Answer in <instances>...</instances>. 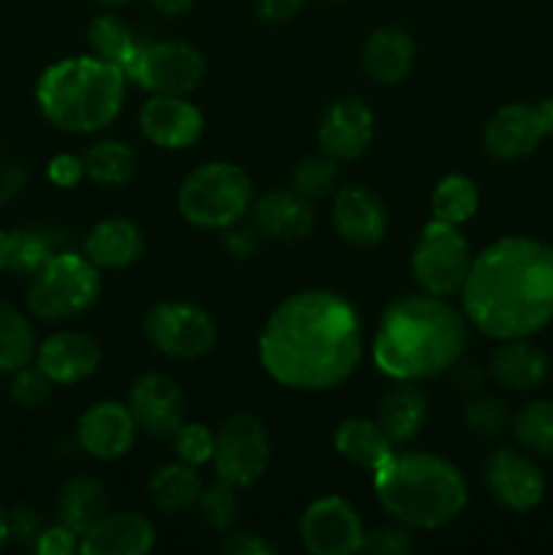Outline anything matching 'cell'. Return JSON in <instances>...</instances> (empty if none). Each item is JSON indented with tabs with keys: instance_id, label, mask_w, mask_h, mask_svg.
<instances>
[{
	"instance_id": "10",
	"label": "cell",
	"mask_w": 553,
	"mask_h": 555,
	"mask_svg": "<svg viewBox=\"0 0 553 555\" xmlns=\"http://www.w3.org/2000/svg\"><path fill=\"white\" fill-rule=\"evenodd\" d=\"M144 336L160 356L173 361H201L217 345V325L193 301H160L144 314Z\"/></svg>"
},
{
	"instance_id": "23",
	"label": "cell",
	"mask_w": 553,
	"mask_h": 555,
	"mask_svg": "<svg viewBox=\"0 0 553 555\" xmlns=\"http://www.w3.org/2000/svg\"><path fill=\"white\" fill-rule=\"evenodd\" d=\"M415 41L404 27L385 25L372 30L361 49V68L374 85L394 87L410 76L415 65Z\"/></svg>"
},
{
	"instance_id": "28",
	"label": "cell",
	"mask_w": 553,
	"mask_h": 555,
	"mask_svg": "<svg viewBox=\"0 0 553 555\" xmlns=\"http://www.w3.org/2000/svg\"><path fill=\"white\" fill-rule=\"evenodd\" d=\"M201 488H204V482H201L195 466L173 461V464L157 466L155 475L146 482V496H150L152 507L160 509V513L182 515L195 507Z\"/></svg>"
},
{
	"instance_id": "7",
	"label": "cell",
	"mask_w": 553,
	"mask_h": 555,
	"mask_svg": "<svg viewBox=\"0 0 553 555\" xmlns=\"http://www.w3.org/2000/svg\"><path fill=\"white\" fill-rule=\"evenodd\" d=\"M101 296V269L85 253L63 249L30 276L27 309L43 323H63L95 307Z\"/></svg>"
},
{
	"instance_id": "35",
	"label": "cell",
	"mask_w": 553,
	"mask_h": 555,
	"mask_svg": "<svg viewBox=\"0 0 553 555\" xmlns=\"http://www.w3.org/2000/svg\"><path fill=\"white\" fill-rule=\"evenodd\" d=\"M513 434L520 448L537 455H553V401H529L513 415Z\"/></svg>"
},
{
	"instance_id": "8",
	"label": "cell",
	"mask_w": 553,
	"mask_h": 555,
	"mask_svg": "<svg viewBox=\"0 0 553 555\" xmlns=\"http://www.w3.org/2000/svg\"><path fill=\"white\" fill-rule=\"evenodd\" d=\"M206 76V57L184 41L139 43L125 79L146 95H190Z\"/></svg>"
},
{
	"instance_id": "16",
	"label": "cell",
	"mask_w": 553,
	"mask_h": 555,
	"mask_svg": "<svg viewBox=\"0 0 553 555\" xmlns=\"http://www.w3.org/2000/svg\"><path fill=\"white\" fill-rule=\"evenodd\" d=\"M545 135H551V130L540 103H510L483 128V150L497 160H518L531 155Z\"/></svg>"
},
{
	"instance_id": "11",
	"label": "cell",
	"mask_w": 553,
	"mask_h": 555,
	"mask_svg": "<svg viewBox=\"0 0 553 555\" xmlns=\"http://www.w3.org/2000/svg\"><path fill=\"white\" fill-rule=\"evenodd\" d=\"M211 464H215L217 480L233 488H249L258 482L271 464V437L263 421L249 412L226 417L215 431Z\"/></svg>"
},
{
	"instance_id": "1",
	"label": "cell",
	"mask_w": 553,
	"mask_h": 555,
	"mask_svg": "<svg viewBox=\"0 0 553 555\" xmlns=\"http://www.w3.org/2000/svg\"><path fill=\"white\" fill-rule=\"evenodd\" d=\"M258 358L282 388L307 393L339 388L363 358L361 318L334 291L293 293L266 318Z\"/></svg>"
},
{
	"instance_id": "53",
	"label": "cell",
	"mask_w": 553,
	"mask_h": 555,
	"mask_svg": "<svg viewBox=\"0 0 553 555\" xmlns=\"http://www.w3.org/2000/svg\"><path fill=\"white\" fill-rule=\"evenodd\" d=\"M95 3H101V5H108V9H117V5H125V3H130V0H95Z\"/></svg>"
},
{
	"instance_id": "41",
	"label": "cell",
	"mask_w": 553,
	"mask_h": 555,
	"mask_svg": "<svg viewBox=\"0 0 553 555\" xmlns=\"http://www.w3.org/2000/svg\"><path fill=\"white\" fill-rule=\"evenodd\" d=\"M415 551V534L404 524L380 526V529L366 531L363 537V553L372 555H407Z\"/></svg>"
},
{
	"instance_id": "21",
	"label": "cell",
	"mask_w": 553,
	"mask_h": 555,
	"mask_svg": "<svg viewBox=\"0 0 553 555\" xmlns=\"http://www.w3.org/2000/svg\"><path fill=\"white\" fill-rule=\"evenodd\" d=\"M253 225L263 238L276 244L301 242L314 228L312 201L296 190H269L253 201Z\"/></svg>"
},
{
	"instance_id": "17",
	"label": "cell",
	"mask_w": 553,
	"mask_h": 555,
	"mask_svg": "<svg viewBox=\"0 0 553 555\" xmlns=\"http://www.w3.org/2000/svg\"><path fill=\"white\" fill-rule=\"evenodd\" d=\"M133 415L123 401H95L87 406L76 426V442L90 459L117 461L130 453L136 442Z\"/></svg>"
},
{
	"instance_id": "2",
	"label": "cell",
	"mask_w": 553,
	"mask_h": 555,
	"mask_svg": "<svg viewBox=\"0 0 553 555\" xmlns=\"http://www.w3.org/2000/svg\"><path fill=\"white\" fill-rule=\"evenodd\" d=\"M461 309L488 339H526L553 320V247L504 236L472 258Z\"/></svg>"
},
{
	"instance_id": "13",
	"label": "cell",
	"mask_w": 553,
	"mask_h": 555,
	"mask_svg": "<svg viewBox=\"0 0 553 555\" xmlns=\"http://www.w3.org/2000/svg\"><path fill=\"white\" fill-rule=\"evenodd\" d=\"M128 410L139 434L150 439H171L188 421L182 388L163 372H146L130 385Z\"/></svg>"
},
{
	"instance_id": "12",
	"label": "cell",
	"mask_w": 553,
	"mask_h": 555,
	"mask_svg": "<svg viewBox=\"0 0 553 555\" xmlns=\"http://www.w3.org/2000/svg\"><path fill=\"white\" fill-rule=\"evenodd\" d=\"M298 537L312 555H356L363 551V520L345 496L314 499L298 518Z\"/></svg>"
},
{
	"instance_id": "34",
	"label": "cell",
	"mask_w": 553,
	"mask_h": 555,
	"mask_svg": "<svg viewBox=\"0 0 553 555\" xmlns=\"http://www.w3.org/2000/svg\"><path fill=\"white\" fill-rule=\"evenodd\" d=\"M87 43H90V52L98 60H106V63L117 65L123 70L133 57L136 47H139L130 25L119 20L117 14H98L87 27Z\"/></svg>"
},
{
	"instance_id": "20",
	"label": "cell",
	"mask_w": 553,
	"mask_h": 555,
	"mask_svg": "<svg viewBox=\"0 0 553 555\" xmlns=\"http://www.w3.org/2000/svg\"><path fill=\"white\" fill-rule=\"evenodd\" d=\"M101 345L85 331H57L36 350V363L54 385H76L101 369Z\"/></svg>"
},
{
	"instance_id": "31",
	"label": "cell",
	"mask_w": 553,
	"mask_h": 555,
	"mask_svg": "<svg viewBox=\"0 0 553 555\" xmlns=\"http://www.w3.org/2000/svg\"><path fill=\"white\" fill-rule=\"evenodd\" d=\"M57 253H63V233H57L54 228H16L9 233V266L5 269L22 276H33Z\"/></svg>"
},
{
	"instance_id": "48",
	"label": "cell",
	"mask_w": 553,
	"mask_h": 555,
	"mask_svg": "<svg viewBox=\"0 0 553 555\" xmlns=\"http://www.w3.org/2000/svg\"><path fill=\"white\" fill-rule=\"evenodd\" d=\"M27 182V168L20 160H3L0 163V204L16 198Z\"/></svg>"
},
{
	"instance_id": "49",
	"label": "cell",
	"mask_w": 553,
	"mask_h": 555,
	"mask_svg": "<svg viewBox=\"0 0 553 555\" xmlns=\"http://www.w3.org/2000/svg\"><path fill=\"white\" fill-rule=\"evenodd\" d=\"M453 379H455V388L461 390H480L483 379H486V372H483L480 366H475V363H455L453 369Z\"/></svg>"
},
{
	"instance_id": "4",
	"label": "cell",
	"mask_w": 553,
	"mask_h": 555,
	"mask_svg": "<svg viewBox=\"0 0 553 555\" xmlns=\"http://www.w3.org/2000/svg\"><path fill=\"white\" fill-rule=\"evenodd\" d=\"M372 475L380 507L390 520L412 531L442 529L470 502V488L459 466L426 450H396Z\"/></svg>"
},
{
	"instance_id": "52",
	"label": "cell",
	"mask_w": 553,
	"mask_h": 555,
	"mask_svg": "<svg viewBox=\"0 0 553 555\" xmlns=\"http://www.w3.org/2000/svg\"><path fill=\"white\" fill-rule=\"evenodd\" d=\"M9 266V233L0 231V271H5Z\"/></svg>"
},
{
	"instance_id": "43",
	"label": "cell",
	"mask_w": 553,
	"mask_h": 555,
	"mask_svg": "<svg viewBox=\"0 0 553 555\" xmlns=\"http://www.w3.org/2000/svg\"><path fill=\"white\" fill-rule=\"evenodd\" d=\"M220 553L226 555H271L276 551L269 540H263L260 534L253 531H222L220 540Z\"/></svg>"
},
{
	"instance_id": "14",
	"label": "cell",
	"mask_w": 553,
	"mask_h": 555,
	"mask_svg": "<svg viewBox=\"0 0 553 555\" xmlns=\"http://www.w3.org/2000/svg\"><path fill=\"white\" fill-rule=\"evenodd\" d=\"M483 477L502 507L513 513H529L545 496V477L535 461L515 448H497L486 455Z\"/></svg>"
},
{
	"instance_id": "45",
	"label": "cell",
	"mask_w": 553,
	"mask_h": 555,
	"mask_svg": "<svg viewBox=\"0 0 553 555\" xmlns=\"http://www.w3.org/2000/svg\"><path fill=\"white\" fill-rule=\"evenodd\" d=\"M258 238L260 233L255 231V225H231L222 231V249L231 255L233 260H247L258 253Z\"/></svg>"
},
{
	"instance_id": "37",
	"label": "cell",
	"mask_w": 553,
	"mask_h": 555,
	"mask_svg": "<svg viewBox=\"0 0 553 555\" xmlns=\"http://www.w3.org/2000/svg\"><path fill=\"white\" fill-rule=\"evenodd\" d=\"M464 426L477 437H499L513 426V412H510L507 401L499 396L477 393L466 401Z\"/></svg>"
},
{
	"instance_id": "15",
	"label": "cell",
	"mask_w": 553,
	"mask_h": 555,
	"mask_svg": "<svg viewBox=\"0 0 553 555\" xmlns=\"http://www.w3.org/2000/svg\"><path fill=\"white\" fill-rule=\"evenodd\" d=\"M139 130L157 150H188L204 133V114L184 95H150L139 108Z\"/></svg>"
},
{
	"instance_id": "5",
	"label": "cell",
	"mask_w": 553,
	"mask_h": 555,
	"mask_svg": "<svg viewBox=\"0 0 553 555\" xmlns=\"http://www.w3.org/2000/svg\"><path fill=\"white\" fill-rule=\"evenodd\" d=\"M125 70L90 57H65L49 65L36 85V103L47 122L74 135H90L117 119L125 101Z\"/></svg>"
},
{
	"instance_id": "22",
	"label": "cell",
	"mask_w": 553,
	"mask_h": 555,
	"mask_svg": "<svg viewBox=\"0 0 553 555\" xmlns=\"http://www.w3.org/2000/svg\"><path fill=\"white\" fill-rule=\"evenodd\" d=\"M155 526L141 513H108L85 531L81 555H146L155 547Z\"/></svg>"
},
{
	"instance_id": "47",
	"label": "cell",
	"mask_w": 553,
	"mask_h": 555,
	"mask_svg": "<svg viewBox=\"0 0 553 555\" xmlns=\"http://www.w3.org/2000/svg\"><path fill=\"white\" fill-rule=\"evenodd\" d=\"M253 3L260 20L276 25V22L293 20L307 5V0H253Z\"/></svg>"
},
{
	"instance_id": "51",
	"label": "cell",
	"mask_w": 553,
	"mask_h": 555,
	"mask_svg": "<svg viewBox=\"0 0 553 555\" xmlns=\"http://www.w3.org/2000/svg\"><path fill=\"white\" fill-rule=\"evenodd\" d=\"M11 540V526H9V513L0 507V551L5 547V542Z\"/></svg>"
},
{
	"instance_id": "25",
	"label": "cell",
	"mask_w": 553,
	"mask_h": 555,
	"mask_svg": "<svg viewBox=\"0 0 553 555\" xmlns=\"http://www.w3.org/2000/svg\"><path fill=\"white\" fill-rule=\"evenodd\" d=\"M81 253L98 269H128L144 253V233L128 217H106L87 231Z\"/></svg>"
},
{
	"instance_id": "18",
	"label": "cell",
	"mask_w": 553,
	"mask_h": 555,
	"mask_svg": "<svg viewBox=\"0 0 553 555\" xmlns=\"http://www.w3.org/2000/svg\"><path fill=\"white\" fill-rule=\"evenodd\" d=\"M374 139V114L361 98H339L323 112L318 125L320 152L336 163L358 160Z\"/></svg>"
},
{
	"instance_id": "33",
	"label": "cell",
	"mask_w": 553,
	"mask_h": 555,
	"mask_svg": "<svg viewBox=\"0 0 553 555\" xmlns=\"http://www.w3.org/2000/svg\"><path fill=\"white\" fill-rule=\"evenodd\" d=\"M36 331L11 304L0 301V374H11L36 358Z\"/></svg>"
},
{
	"instance_id": "27",
	"label": "cell",
	"mask_w": 553,
	"mask_h": 555,
	"mask_svg": "<svg viewBox=\"0 0 553 555\" xmlns=\"http://www.w3.org/2000/svg\"><path fill=\"white\" fill-rule=\"evenodd\" d=\"M334 450L345 461H350L358 469H377L390 455L396 453V444L385 437L377 421L366 417H345L334 431Z\"/></svg>"
},
{
	"instance_id": "24",
	"label": "cell",
	"mask_w": 553,
	"mask_h": 555,
	"mask_svg": "<svg viewBox=\"0 0 553 555\" xmlns=\"http://www.w3.org/2000/svg\"><path fill=\"white\" fill-rule=\"evenodd\" d=\"M426 417L428 396L423 393L421 385L412 379H396L394 388L380 399L374 421L396 448H404V444L415 442L417 434L426 426Z\"/></svg>"
},
{
	"instance_id": "29",
	"label": "cell",
	"mask_w": 553,
	"mask_h": 555,
	"mask_svg": "<svg viewBox=\"0 0 553 555\" xmlns=\"http://www.w3.org/2000/svg\"><path fill=\"white\" fill-rule=\"evenodd\" d=\"M106 486L95 477H70L63 488H60L57 496V520L65 524L68 529H74L76 534L90 531L98 520L106 515Z\"/></svg>"
},
{
	"instance_id": "39",
	"label": "cell",
	"mask_w": 553,
	"mask_h": 555,
	"mask_svg": "<svg viewBox=\"0 0 553 555\" xmlns=\"http://www.w3.org/2000/svg\"><path fill=\"white\" fill-rule=\"evenodd\" d=\"M173 453L177 461H184L190 466H206L211 464V455H215V434L209 426L198 421H184L179 426V431L171 437Z\"/></svg>"
},
{
	"instance_id": "40",
	"label": "cell",
	"mask_w": 553,
	"mask_h": 555,
	"mask_svg": "<svg viewBox=\"0 0 553 555\" xmlns=\"http://www.w3.org/2000/svg\"><path fill=\"white\" fill-rule=\"evenodd\" d=\"M52 388L54 383L47 377V374L36 366H22L16 372H11V383H9V393L16 404L27 406V410H38V406L47 404L52 399Z\"/></svg>"
},
{
	"instance_id": "44",
	"label": "cell",
	"mask_w": 553,
	"mask_h": 555,
	"mask_svg": "<svg viewBox=\"0 0 553 555\" xmlns=\"http://www.w3.org/2000/svg\"><path fill=\"white\" fill-rule=\"evenodd\" d=\"M49 182L57 184V188L70 190L87 177L85 173V160L79 155H70V152H63V155H54L47 166Z\"/></svg>"
},
{
	"instance_id": "30",
	"label": "cell",
	"mask_w": 553,
	"mask_h": 555,
	"mask_svg": "<svg viewBox=\"0 0 553 555\" xmlns=\"http://www.w3.org/2000/svg\"><path fill=\"white\" fill-rule=\"evenodd\" d=\"M81 160H85L87 179H92L95 184H106V188L128 184L136 177V171H139L136 150L117 139L92 141L85 150V155H81Z\"/></svg>"
},
{
	"instance_id": "6",
	"label": "cell",
	"mask_w": 553,
	"mask_h": 555,
	"mask_svg": "<svg viewBox=\"0 0 553 555\" xmlns=\"http://www.w3.org/2000/svg\"><path fill=\"white\" fill-rule=\"evenodd\" d=\"M255 188L242 166L228 160H209L182 179L177 209L190 225L201 231H226L244 220L253 209Z\"/></svg>"
},
{
	"instance_id": "19",
	"label": "cell",
	"mask_w": 553,
	"mask_h": 555,
	"mask_svg": "<svg viewBox=\"0 0 553 555\" xmlns=\"http://www.w3.org/2000/svg\"><path fill=\"white\" fill-rule=\"evenodd\" d=\"M331 225L350 247H374L388 233V209L383 198L363 184H345L334 193Z\"/></svg>"
},
{
	"instance_id": "46",
	"label": "cell",
	"mask_w": 553,
	"mask_h": 555,
	"mask_svg": "<svg viewBox=\"0 0 553 555\" xmlns=\"http://www.w3.org/2000/svg\"><path fill=\"white\" fill-rule=\"evenodd\" d=\"M9 526H11V537L20 540L22 545H36L38 534L43 531L41 515L30 507H16L9 513Z\"/></svg>"
},
{
	"instance_id": "36",
	"label": "cell",
	"mask_w": 553,
	"mask_h": 555,
	"mask_svg": "<svg viewBox=\"0 0 553 555\" xmlns=\"http://www.w3.org/2000/svg\"><path fill=\"white\" fill-rule=\"evenodd\" d=\"M336 179H339V166L334 157L318 152V155H307L296 163L291 173V188L304 198L318 201L334 193Z\"/></svg>"
},
{
	"instance_id": "42",
	"label": "cell",
	"mask_w": 553,
	"mask_h": 555,
	"mask_svg": "<svg viewBox=\"0 0 553 555\" xmlns=\"http://www.w3.org/2000/svg\"><path fill=\"white\" fill-rule=\"evenodd\" d=\"M33 547L41 555H74L79 551V534L74 529H68L65 524L43 526V531L38 534Z\"/></svg>"
},
{
	"instance_id": "3",
	"label": "cell",
	"mask_w": 553,
	"mask_h": 555,
	"mask_svg": "<svg viewBox=\"0 0 553 555\" xmlns=\"http://www.w3.org/2000/svg\"><path fill=\"white\" fill-rule=\"evenodd\" d=\"M470 320L448 298L415 293L401 296L380 314L372 361L385 377L421 379L450 372L464 358Z\"/></svg>"
},
{
	"instance_id": "9",
	"label": "cell",
	"mask_w": 553,
	"mask_h": 555,
	"mask_svg": "<svg viewBox=\"0 0 553 555\" xmlns=\"http://www.w3.org/2000/svg\"><path fill=\"white\" fill-rule=\"evenodd\" d=\"M470 266V242L459 231V225L439 220L423 225L412 249V276L423 293L439 298L455 296L464 287Z\"/></svg>"
},
{
	"instance_id": "26",
	"label": "cell",
	"mask_w": 553,
	"mask_h": 555,
	"mask_svg": "<svg viewBox=\"0 0 553 555\" xmlns=\"http://www.w3.org/2000/svg\"><path fill=\"white\" fill-rule=\"evenodd\" d=\"M488 374L507 390H535L548 377V358L526 339H504L488 358Z\"/></svg>"
},
{
	"instance_id": "38",
	"label": "cell",
	"mask_w": 553,
	"mask_h": 555,
	"mask_svg": "<svg viewBox=\"0 0 553 555\" xmlns=\"http://www.w3.org/2000/svg\"><path fill=\"white\" fill-rule=\"evenodd\" d=\"M195 507H198L201 524H204L209 531L222 534V531L231 529L233 520H236V513H239L236 488L228 486V482L222 480L211 482V486H204L201 488V496L198 502H195Z\"/></svg>"
},
{
	"instance_id": "50",
	"label": "cell",
	"mask_w": 553,
	"mask_h": 555,
	"mask_svg": "<svg viewBox=\"0 0 553 555\" xmlns=\"http://www.w3.org/2000/svg\"><path fill=\"white\" fill-rule=\"evenodd\" d=\"M152 9L163 16H184L195 5V0H150Z\"/></svg>"
},
{
	"instance_id": "32",
	"label": "cell",
	"mask_w": 553,
	"mask_h": 555,
	"mask_svg": "<svg viewBox=\"0 0 553 555\" xmlns=\"http://www.w3.org/2000/svg\"><path fill=\"white\" fill-rule=\"evenodd\" d=\"M480 206L475 179L466 173H448L439 179L432 190V215L434 220L448 222V225H464L475 217Z\"/></svg>"
}]
</instances>
